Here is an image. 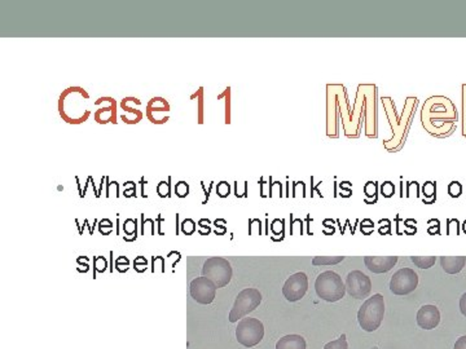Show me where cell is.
<instances>
[{
  "label": "cell",
  "instance_id": "obj_31",
  "mask_svg": "<svg viewBox=\"0 0 466 349\" xmlns=\"http://www.w3.org/2000/svg\"><path fill=\"white\" fill-rule=\"evenodd\" d=\"M395 193V187L391 181H385L382 185H381V194L385 197V198H391L394 196Z\"/></svg>",
  "mask_w": 466,
  "mask_h": 349
},
{
  "label": "cell",
  "instance_id": "obj_30",
  "mask_svg": "<svg viewBox=\"0 0 466 349\" xmlns=\"http://www.w3.org/2000/svg\"><path fill=\"white\" fill-rule=\"evenodd\" d=\"M230 193H231V185L227 181H220L216 185V194L220 198H227L230 196Z\"/></svg>",
  "mask_w": 466,
  "mask_h": 349
},
{
  "label": "cell",
  "instance_id": "obj_23",
  "mask_svg": "<svg viewBox=\"0 0 466 349\" xmlns=\"http://www.w3.org/2000/svg\"><path fill=\"white\" fill-rule=\"evenodd\" d=\"M346 256H315L312 259V265L324 266V265H337L345 260Z\"/></svg>",
  "mask_w": 466,
  "mask_h": 349
},
{
  "label": "cell",
  "instance_id": "obj_13",
  "mask_svg": "<svg viewBox=\"0 0 466 349\" xmlns=\"http://www.w3.org/2000/svg\"><path fill=\"white\" fill-rule=\"evenodd\" d=\"M307 290H309V278L306 273H294L285 282L283 295L288 301L294 303L304 298Z\"/></svg>",
  "mask_w": 466,
  "mask_h": 349
},
{
  "label": "cell",
  "instance_id": "obj_6",
  "mask_svg": "<svg viewBox=\"0 0 466 349\" xmlns=\"http://www.w3.org/2000/svg\"><path fill=\"white\" fill-rule=\"evenodd\" d=\"M315 291L320 299L328 303H336L345 298L346 285L338 273L327 271L318 276L315 281Z\"/></svg>",
  "mask_w": 466,
  "mask_h": 349
},
{
  "label": "cell",
  "instance_id": "obj_20",
  "mask_svg": "<svg viewBox=\"0 0 466 349\" xmlns=\"http://www.w3.org/2000/svg\"><path fill=\"white\" fill-rule=\"evenodd\" d=\"M135 105L140 106L141 101L136 97H126L121 101L122 111H126V114H122V120L127 124H136L143 120V113L135 109Z\"/></svg>",
  "mask_w": 466,
  "mask_h": 349
},
{
  "label": "cell",
  "instance_id": "obj_19",
  "mask_svg": "<svg viewBox=\"0 0 466 349\" xmlns=\"http://www.w3.org/2000/svg\"><path fill=\"white\" fill-rule=\"evenodd\" d=\"M440 322V312L435 306H423L417 312V325L423 330H432Z\"/></svg>",
  "mask_w": 466,
  "mask_h": 349
},
{
  "label": "cell",
  "instance_id": "obj_10",
  "mask_svg": "<svg viewBox=\"0 0 466 349\" xmlns=\"http://www.w3.org/2000/svg\"><path fill=\"white\" fill-rule=\"evenodd\" d=\"M362 94H364V104H365V135L369 138H377V87L373 85H360Z\"/></svg>",
  "mask_w": 466,
  "mask_h": 349
},
{
  "label": "cell",
  "instance_id": "obj_28",
  "mask_svg": "<svg viewBox=\"0 0 466 349\" xmlns=\"http://www.w3.org/2000/svg\"><path fill=\"white\" fill-rule=\"evenodd\" d=\"M377 192H379V185L376 181H368L365 185H364V194L368 198H376L377 199Z\"/></svg>",
  "mask_w": 466,
  "mask_h": 349
},
{
  "label": "cell",
  "instance_id": "obj_34",
  "mask_svg": "<svg viewBox=\"0 0 466 349\" xmlns=\"http://www.w3.org/2000/svg\"><path fill=\"white\" fill-rule=\"evenodd\" d=\"M123 229H125V233H126L127 236H132V234H135V236H136L138 222H136V220L129 219V220H126V222L123 224Z\"/></svg>",
  "mask_w": 466,
  "mask_h": 349
},
{
  "label": "cell",
  "instance_id": "obj_17",
  "mask_svg": "<svg viewBox=\"0 0 466 349\" xmlns=\"http://www.w3.org/2000/svg\"><path fill=\"white\" fill-rule=\"evenodd\" d=\"M170 104L164 97H153L147 106L148 120L153 124H164L169 120Z\"/></svg>",
  "mask_w": 466,
  "mask_h": 349
},
{
  "label": "cell",
  "instance_id": "obj_5",
  "mask_svg": "<svg viewBox=\"0 0 466 349\" xmlns=\"http://www.w3.org/2000/svg\"><path fill=\"white\" fill-rule=\"evenodd\" d=\"M385 315V299L381 294H374L362 303L358 312V322L364 332L379 330Z\"/></svg>",
  "mask_w": 466,
  "mask_h": 349
},
{
  "label": "cell",
  "instance_id": "obj_2",
  "mask_svg": "<svg viewBox=\"0 0 466 349\" xmlns=\"http://www.w3.org/2000/svg\"><path fill=\"white\" fill-rule=\"evenodd\" d=\"M381 101L383 105V109L386 111L388 123L393 129V137L390 140L383 141V146L388 152L393 153V152L400 150L402 146L404 145L418 100L416 97H408L400 115H397L395 104L391 97H382Z\"/></svg>",
  "mask_w": 466,
  "mask_h": 349
},
{
  "label": "cell",
  "instance_id": "obj_35",
  "mask_svg": "<svg viewBox=\"0 0 466 349\" xmlns=\"http://www.w3.org/2000/svg\"><path fill=\"white\" fill-rule=\"evenodd\" d=\"M463 136L466 137V85H463Z\"/></svg>",
  "mask_w": 466,
  "mask_h": 349
},
{
  "label": "cell",
  "instance_id": "obj_27",
  "mask_svg": "<svg viewBox=\"0 0 466 349\" xmlns=\"http://www.w3.org/2000/svg\"><path fill=\"white\" fill-rule=\"evenodd\" d=\"M423 193L425 198L437 199V196H435V194H437V185H435V183H432V181H426V183L423 184ZM425 198H423V199H425Z\"/></svg>",
  "mask_w": 466,
  "mask_h": 349
},
{
  "label": "cell",
  "instance_id": "obj_11",
  "mask_svg": "<svg viewBox=\"0 0 466 349\" xmlns=\"http://www.w3.org/2000/svg\"><path fill=\"white\" fill-rule=\"evenodd\" d=\"M418 286V276L411 268H402L390 280V291L394 295H408Z\"/></svg>",
  "mask_w": 466,
  "mask_h": 349
},
{
  "label": "cell",
  "instance_id": "obj_25",
  "mask_svg": "<svg viewBox=\"0 0 466 349\" xmlns=\"http://www.w3.org/2000/svg\"><path fill=\"white\" fill-rule=\"evenodd\" d=\"M324 349H348L345 334H342L336 341H329L328 344H325Z\"/></svg>",
  "mask_w": 466,
  "mask_h": 349
},
{
  "label": "cell",
  "instance_id": "obj_7",
  "mask_svg": "<svg viewBox=\"0 0 466 349\" xmlns=\"http://www.w3.org/2000/svg\"><path fill=\"white\" fill-rule=\"evenodd\" d=\"M260 303H262V294L259 292V290L254 289V287L242 290L241 292H239L237 298L234 300L233 308L230 312V317H228L230 322H232V324L239 322V320L245 318L253 311H255Z\"/></svg>",
  "mask_w": 466,
  "mask_h": 349
},
{
  "label": "cell",
  "instance_id": "obj_41",
  "mask_svg": "<svg viewBox=\"0 0 466 349\" xmlns=\"http://www.w3.org/2000/svg\"><path fill=\"white\" fill-rule=\"evenodd\" d=\"M464 232L466 233V222H464Z\"/></svg>",
  "mask_w": 466,
  "mask_h": 349
},
{
  "label": "cell",
  "instance_id": "obj_21",
  "mask_svg": "<svg viewBox=\"0 0 466 349\" xmlns=\"http://www.w3.org/2000/svg\"><path fill=\"white\" fill-rule=\"evenodd\" d=\"M466 256H440V265L449 274H458L464 269Z\"/></svg>",
  "mask_w": 466,
  "mask_h": 349
},
{
  "label": "cell",
  "instance_id": "obj_26",
  "mask_svg": "<svg viewBox=\"0 0 466 349\" xmlns=\"http://www.w3.org/2000/svg\"><path fill=\"white\" fill-rule=\"evenodd\" d=\"M170 181H171V178H169L167 181H161L158 185H157V193L158 196L161 198H170L171 197V187H170Z\"/></svg>",
  "mask_w": 466,
  "mask_h": 349
},
{
  "label": "cell",
  "instance_id": "obj_12",
  "mask_svg": "<svg viewBox=\"0 0 466 349\" xmlns=\"http://www.w3.org/2000/svg\"><path fill=\"white\" fill-rule=\"evenodd\" d=\"M346 291L354 299H365L372 292L371 278L362 271H353L346 277Z\"/></svg>",
  "mask_w": 466,
  "mask_h": 349
},
{
  "label": "cell",
  "instance_id": "obj_40",
  "mask_svg": "<svg viewBox=\"0 0 466 349\" xmlns=\"http://www.w3.org/2000/svg\"><path fill=\"white\" fill-rule=\"evenodd\" d=\"M460 311L464 317H466V292L460 299Z\"/></svg>",
  "mask_w": 466,
  "mask_h": 349
},
{
  "label": "cell",
  "instance_id": "obj_16",
  "mask_svg": "<svg viewBox=\"0 0 466 349\" xmlns=\"http://www.w3.org/2000/svg\"><path fill=\"white\" fill-rule=\"evenodd\" d=\"M365 113V104H364V94L362 88L358 87V94L354 104V111L351 114V122L348 127L345 129V135L347 137H359L360 135V127H362V118Z\"/></svg>",
  "mask_w": 466,
  "mask_h": 349
},
{
  "label": "cell",
  "instance_id": "obj_24",
  "mask_svg": "<svg viewBox=\"0 0 466 349\" xmlns=\"http://www.w3.org/2000/svg\"><path fill=\"white\" fill-rule=\"evenodd\" d=\"M411 260L416 266L421 269H429L435 264L437 256H411Z\"/></svg>",
  "mask_w": 466,
  "mask_h": 349
},
{
  "label": "cell",
  "instance_id": "obj_33",
  "mask_svg": "<svg viewBox=\"0 0 466 349\" xmlns=\"http://www.w3.org/2000/svg\"><path fill=\"white\" fill-rule=\"evenodd\" d=\"M463 193V185L458 181H452L449 185V194L452 198H458Z\"/></svg>",
  "mask_w": 466,
  "mask_h": 349
},
{
  "label": "cell",
  "instance_id": "obj_3",
  "mask_svg": "<svg viewBox=\"0 0 466 349\" xmlns=\"http://www.w3.org/2000/svg\"><path fill=\"white\" fill-rule=\"evenodd\" d=\"M90 94L82 87H69L65 90L59 100V111L61 118L69 124L85 123L91 111L87 109Z\"/></svg>",
  "mask_w": 466,
  "mask_h": 349
},
{
  "label": "cell",
  "instance_id": "obj_29",
  "mask_svg": "<svg viewBox=\"0 0 466 349\" xmlns=\"http://www.w3.org/2000/svg\"><path fill=\"white\" fill-rule=\"evenodd\" d=\"M175 194L179 197V198H185V197L190 194V185L185 181H179L175 185Z\"/></svg>",
  "mask_w": 466,
  "mask_h": 349
},
{
  "label": "cell",
  "instance_id": "obj_8",
  "mask_svg": "<svg viewBox=\"0 0 466 349\" xmlns=\"http://www.w3.org/2000/svg\"><path fill=\"white\" fill-rule=\"evenodd\" d=\"M232 274L231 263L225 257H210L202 266V276L214 282L218 289L225 287L232 280Z\"/></svg>",
  "mask_w": 466,
  "mask_h": 349
},
{
  "label": "cell",
  "instance_id": "obj_32",
  "mask_svg": "<svg viewBox=\"0 0 466 349\" xmlns=\"http://www.w3.org/2000/svg\"><path fill=\"white\" fill-rule=\"evenodd\" d=\"M181 230L185 236L193 234L196 232V222H193L192 219H185L181 224Z\"/></svg>",
  "mask_w": 466,
  "mask_h": 349
},
{
  "label": "cell",
  "instance_id": "obj_9",
  "mask_svg": "<svg viewBox=\"0 0 466 349\" xmlns=\"http://www.w3.org/2000/svg\"><path fill=\"white\" fill-rule=\"evenodd\" d=\"M264 338V326L258 318H242L236 327V339L246 347L253 348L258 346Z\"/></svg>",
  "mask_w": 466,
  "mask_h": 349
},
{
  "label": "cell",
  "instance_id": "obj_1",
  "mask_svg": "<svg viewBox=\"0 0 466 349\" xmlns=\"http://www.w3.org/2000/svg\"><path fill=\"white\" fill-rule=\"evenodd\" d=\"M458 120V109L446 96H432L423 104V127L432 136H449L455 131Z\"/></svg>",
  "mask_w": 466,
  "mask_h": 349
},
{
  "label": "cell",
  "instance_id": "obj_18",
  "mask_svg": "<svg viewBox=\"0 0 466 349\" xmlns=\"http://www.w3.org/2000/svg\"><path fill=\"white\" fill-rule=\"evenodd\" d=\"M397 256H365L364 264L372 273L381 274L391 271L397 263Z\"/></svg>",
  "mask_w": 466,
  "mask_h": 349
},
{
  "label": "cell",
  "instance_id": "obj_36",
  "mask_svg": "<svg viewBox=\"0 0 466 349\" xmlns=\"http://www.w3.org/2000/svg\"><path fill=\"white\" fill-rule=\"evenodd\" d=\"M95 271L96 272H104L106 269V260L104 259L103 256H99L95 259Z\"/></svg>",
  "mask_w": 466,
  "mask_h": 349
},
{
  "label": "cell",
  "instance_id": "obj_39",
  "mask_svg": "<svg viewBox=\"0 0 466 349\" xmlns=\"http://www.w3.org/2000/svg\"><path fill=\"white\" fill-rule=\"evenodd\" d=\"M136 194V187H135V183H131V187L129 189L125 187V196L126 197H132Z\"/></svg>",
  "mask_w": 466,
  "mask_h": 349
},
{
  "label": "cell",
  "instance_id": "obj_4",
  "mask_svg": "<svg viewBox=\"0 0 466 349\" xmlns=\"http://www.w3.org/2000/svg\"><path fill=\"white\" fill-rule=\"evenodd\" d=\"M347 91L342 85H327V135L337 138L338 134V114L348 106Z\"/></svg>",
  "mask_w": 466,
  "mask_h": 349
},
{
  "label": "cell",
  "instance_id": "obj_38",
  "mask_svg": "<svg viewBox=\"0 0 466 349\" xmlns=\"http://www.w3.org/2000/svg\"><path fill=\"white\" fill-rule=\"evenodd\" d=\"M453 349H466V335L461 336L460 339H458V341L455 343V347Z\"/></svg>",
  "mask_w": 466,
  "mask_h": 349
},
{
  "label": "cell",
  "instance_id": "obj_15",
  "mask_svg": "<svg viewBox=\"0 0 466 349\" xmlns=\"http://www.w3.org/2000/svg\"><path fill=\"white\" fill-rule=\"evenodd\" d=\"M95 105L100 106L94 115L99 124H106V123L117 124V103L113 97H100Z\"/></svg>",
  "mask_w": 466,
  "mask_h": 349
},
{
  "label": "cell",
  "instance_id": "obj_22",
  "mask_svg": "<svg viewBox=\"0 0 466 349\" xmlns=\"http://www.w3.org/2000/svg\"><path fill=\"white\" fill-rule=\"evenodd\" d=\"M307 343L302 335H286L276 343V349H306Z\"/></svg>",
  "mask_w": 466,
  "mask_h": 349
},
{
  "label": "cell",
  "instance_id": "obj_37",
  "mask_svg": "<svg viewBox=\"0 0 466 349\" xmlns=\"http://www.w3.org/2000/svg\"><path fill=\"white\" fill-rule=\"evenodd\" d=\"M134 265H135V269H136L138 272L141 273V268H140V266H144V268H147V259H146V257H143V256H139L138 259L135 260Z\"/></svg>",
  "mask_w": 466,
  "mask_h": 349
},
{
  "label": "cell",
  "instance_id": "obj_14",
  "mask_svg": "<svg viewBox=\"0 0 466 349\" xmlns=\"http://www.w3.org/2000/svg\"><path fill=\"white\" fill-rule=\"evenodd\" d=\"M190 297L199 304H211L216 295V283L206 277H199L190 282Z\"/></svg>",
  "mask_w": 466,
  "mask_h": 349
}]
</instances>
